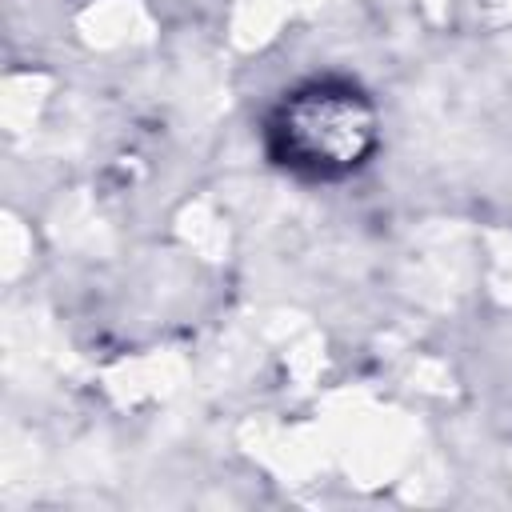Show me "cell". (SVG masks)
Instances as JSON below:
<instances>
[{
	"mask_svg": "<svg viewBox=\"0 0 512 512\" xmlns=\"http://www.w3.org/2000/svg\"><path fill=\"white\" fill-rule=\"evenodd\" d=\"M264 140L280 168L304 180H340L372 160L380 116L352 80H308L276 100Z\"/></svg>",
	"mask_w": 512,
	"mask_h": 512,
	"instance_id": "1",
	"label": "cell"
}]
</instances>
